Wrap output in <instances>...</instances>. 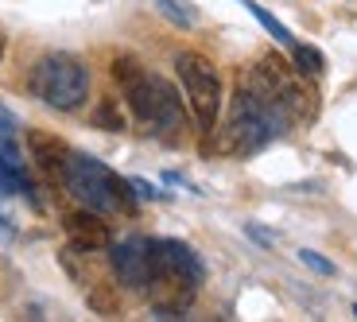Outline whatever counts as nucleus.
<instances>
[{
    "instance_id": "3",
    "label": "nucleus",
    "mask_w": 357,
    "mask_h": 322,
    "mask_svg": "<svg viewBox=\"0 0 357 322\" xmlns=\"http://www.w3.org/2000/svg\"><path fill=\"white\" fill-rule=\"evenodd\" d=\"M63 187L78 198L86 210H98V214H132L136 210V190L132 183H125L121 175L105 167V163L89 160V155L70 152L63 167Z\"/></svg>"
},
{
    "instance_id": "14",
    "label": "nucleus",
    "mask_w": 357,
    "mask_h": 322,
    "mask_svg": "<svg viewBox=\"0 0 357 322\" xmlns=\"http://www.w3.org/2000/svg\"><path fill=\"white\" fill-rule=\"evenodd\" d=\"M155 12H160V16H167L175 27H195L198 24V12L190 8L187 0H155Z\"/></svg>"
},
{
    "instance_id": "7",
    "label": "nucleus",
    "mask_w": 357,
    "mask_h": 322,
    "mask_svg": "<svg viewBox=\"0 0 357 322\" xmlns=\"http://www.w3.org/2000/svg\"><path fill=\"white\" fill-rule=\"evenodd\" d=\"M109 264H113L116 279L128 291L148 296V287L155 279V256H152V241L148 237H128V241L109 245Z\"/></svg>"
},
{
    "instance_id": "15",
    "label": "nucleus",
    "mask_w": 357,
    "mask_h": 322,
    "mask_svg": "<svg viewBox=\"0 0 357 322\" xmlns=\"http://www.w3.org/2000/svg\"><path fill=\"white\" fill-rule=\"evenodd\" d=\"M241 4L249 8V16H257V20H260V27H268V36H276L284 47H291V43H295V39H291V31H287V27L280 24V20L272 16L268 8H260V4H252V0H241Z\"/></svg>"
},
{
    "instance_id": "20",
    "label": "nucleus",
    "mask_w": 357,
    "mask_h": 322,
    "mask_svg": "<svg viewBox=\"0 0 357 322\" xmlns=\"http://www.w3.org/2000/svg\"><path fill=\"white\" fill-rule=\"evenodd\" d=\"M354 314H357V307H354Z\"/></svg>"
},
{
    "instance_id": "13",
    "label": "nucleus",
    "mask_w": 357,
    "mask_h": 322,
    "mask_svg": "<svg viewBox=\"0 0 357 322\" xmlns=\"http://www.w3.org/2000/svg\"><path fill=\"white\" fill-rule=\"evenodd\" d=\"M86 303H89V311H93V314H121V299H116V291H113V287H105V284H89Z\"/></svg>"
},
{
    "instance_id": "10",
    "label": "nucleus",
    "mask_w": 357,
    "mask_h": 322,
    "mask_svg": "<svg viewBox=\"0 0 357 322\" xmlns=\"http://www.w3.org/2000/svg\"><path fill=\"white\" fill-rule=\"evenodd\" d=\"M27 152H31V160H36V167L43 171V175H51L54 183H63V167H66L70 148H66L59 136L43 132V128H31V132H27Z\"/></svg>"
},
{
    "instance_id": "9",
    "label": "nucleus",
    "mask_w": 357,
    "mask_h": 322,
    "mask_svg": "<svg viewBox=\"0 0 357 322\" xmlns=\"http://www.w3.org/2000/svg\"><path fill=\"white\" fill-rule=\"evenodd\" d=\"M63 229H66V237H70V245L89 249V252H101V249H109V245H113L109 225H105V214H98V210H78V214H66L63 217Z\"/></svg>"
},
{
    "instance_id": "12",
    "label": "nucleus",
    "mask_w": 357,
    "mask_h": 322,
    "mask_svg": "<svg viewBox=\"0 0 357 322\" xmlns=\"http://www.w3.org/2000/svg\"><path fill=\"white\" fill-rule=\"evenodd\" d=\"M287 51H291V66L303 74V78H322V74H326L322 51H314V47H307V43H291Z\"/></svg>"
},
{
    "instance_id": "5",
    "label": "nucleus",
    "mask_w": 357,
    "mask_h": 322,
    "mask_svg": "<svg viewBox=\"0 0 357 322\" xmlns=\"http://www.w3.org/2000/svg\"><path fill=\"white\" fill-rule=\"evenodd\" d=\"M280 132H284V121L241 86L237 98H233V109H229V125H225V136H222V152L252 155V152H260L264 144L276 140Z\"/></svg>"
},
{
    "instance_id": "17",
    "label": "nucleus",
    "mask_w": 357,
    "mask_h": 322,
    "mask_svg": "<svg viewBox=\"0 0 357 322\" xmlns=\"http://www.w3.org/2000/svg\"><path fill=\"white\" fill-rule=\"evenodd\" d=\"M299 260H303L311 272H319V276H338V268H334V260H326V256H319V252H311V249H299Z\"/></svg>"
},
{
    "instance_id": "2",
    "label": "nucleus",
    "mask_w": 357,
    "mask_h": 322,
    "mask_svg": "<svg viewBox=\"0 0 357 322\" xmlns=\"http://www.w3.org/2000/svg\"><path fill=\"white\" fill-rule=\"evenodd\" d=\"M241 86L257 101H264L284 121V128L295 125V121H311L314 116V101H311V90L303 86V74L295 70L291 63H284L280 54H264L241 78Z\"/></svg>"
},
{
    "instance_id": "19",
    "label": "nucleus",
    "mask_w": 357,
    "mask_h": 322,
    "mask_svg": "<svg viewBox=\"0 0 357 322\" xmlns=\"http://www.w3.org/2000/svg\"><path fill=\"white\" fill-rule=\"evenodd\" d=\"M4 51H8V39L0 36V59H4Z\"/></svg>"
},
{
    "instance_id": "11",
    "label": "nucleus",
    "mask_w": 357,
    "mask_h": 322,
    "mask_svg": "<svg viewBox=\"0 0 357 322\" xmlns=\"http://www.w3.org/2000/svg\"><path fill=\"white\" fill-rule=\"evenodd\" d=\"M0 163L24 175V163H20V148H16V116L0 105Z\"/></svg>"
},
{
    "instance_id": "18",
    "label": "nucleus",
    "mask_w": 357,
    "mask_h": 322,
    "mask_svg": "<svg viewBox=\"0 0 357 322\" xmlns=\"http://www.w3.org/2000/svg\"><path fill=\"white\" fill-rule=\"evenodd\" d=\"M128 183H132V190H136V194H140V198H155V190L148 187V183H144V179H128Z\"/></svg>"
},
{
    "instance_id": "6",
    "label": "nucleus",
    "mask_w": 357,
    "mask_h": 322,
    "mask_svg": "<svg viewBox=\"0 0 357 322\" xmlns=\"http://www.w3.org/2000/svg\"><path fill=\"white\" fill-rule=\"evenodd\" d=\"M175 74H178V82H183V98H187L198 128H202V132H214L222 101H225L218 66L198 51H178L175 54Z\"/></svg>"
},
{
    "instance_id": "4",
    "label": "nucleus",
    "mask_w": 357,
    "mask_h": 322,
    "mask_svg": "<svg viewBox=\"0 0 357 322\" xmlns=\"http://www.w3.org/2000/svg\"><path fill=\"white\" fill-rule=\"evenodd\" d=\"M27 86H31V93H36L43 105L59 109V113H74V109H82L89 98V70H86L82 59H74V54L51 51L31 66Z\"/></svg>"
},
{
    "instance_id": "16",
    "label": "nucleus",
    "mask_w": 357,
    "mask_h": 322,
    "mask_svg": "<svg viewBox=\"0 0 357 322\" xmlns=\"http://www.w3.org/2000/svg\"><path fill=\"white\" fill-rule=\"evenodd\" d=\"M93 121H98V125H105L109 132H125V113H121V105H116L113 98L101 101L98 113H93Z\"/></svg>"
},
{
    "instance_id": "1",
    "label": "nucleus",
    "mask_w": 357,
    "mask_h": 322,
    "mask_svg": "<svg viewBox=\"0 0 357 322\" xmlns=\"http://www.w3.org/2000/svg\"><path fill=\"white\" fill-rule=\"evenodd\" d=\"M113 78L125 90V101L136 121L144 128H152L155 136H163V140H175L178 128H183V98L175 93V86L160 74H148L144 63L132 59V54H116L113 59Z\"/></svg>"
},
{
    "instance_id": "8",
    "label": "nucleus",
    "mask_w": 357,
    "mask_h": 322,
    "mask_svg": "<svg viewBox=\"0 0 357 322\" xmlns=\"http://www.w3.org/2000/svg\"><path fill=\"white\" fill-rule=\"evenodd\" d=\"M152 256H155V276L163 272V276H178V279H187V284L202 287L206 268H202V260H198V252L190 249V245L160 237V241H152Z\"/></svg>"
}]
</instances>
